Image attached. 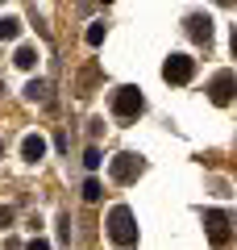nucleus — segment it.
<instances>
[{"label":"nucleus","instance_id":"nucleus-1","mask_svg":"<svg viewBox=\"0 0 237 250\" xmlns=\"http://www.w3.org/2000/svg\"><path fill=\"white\" fill-rule=\"evenodd\" d=\"M108 233H113V242L121 250H129L133 242H138V221H133V208L129 205H117L113 213H108Z\"/></svg>","mask_w":237,"mask_h":250},{"label":"nucleus","instance_id":"nucleus-2","mask_svg":"<svg viewBox=\"0 0 237 250\" xmlns=\"http://www.w3.org/2000/svg\"><path fill=\"white\" fill-rule=\"evenodd\" d=\"M141 108H146V100H141L138 88H117L113 92V117L117 121H129V117H138Z\"/></svg>","mask_w":237,"mask_h":250},{"label":"nucleus","instance_id":"nucleus-3","mask_svg":"<svg viewBox=\"0 0 237 250\" xmlns=\"http://www.w3.org/2000/svg\"><path fill=\"white\" fill-rule=\"evenodd\" d=\"M192 75H196V59H187V54H171L162 62V80L167 83H192Z\"/></svg>","mask_w":237,"mask_h":250},{"label":"nucleus","instance_id":"nucleus-4","mask_svg":"<svg viewBox=\"0 0 237 250\" xmlns=\"http://www.w3.org/2000/svg\"><path fill=\"white\" fill-rule=\"evenodd\" d=\"M138 175H141V159L138 154H117L113 159V179L117 184H133Z\"/></svg>","mask_w":237,"mask_h":250},{"label":"nucleus","instance_id":"nucleus-5","mask_svg":"<svg viewBox=\"0 0 237 250\" xmlns=\"http://www.w3.org/2000/svg\"><path fill=\"white\" fill-rule=\"evenodd\" d=\"M204 225H208V238H212V246H225L229 242V217L225 213H204Z\"/></svg>","mask_w":237,"mask_h":250},{"label":"nucleus","instance_id":"nucleus-6","mask_svg":"<svg viewBox=\"0 0 237 250\" xmlns=\"http://www.w3.org/2000/svg\"><path fill=\"white\" fill-rule=\"evenodd\" d=\"M212 100H217V104H229V100H233V71H220L217 80H212Z\"/></svg>","mask_w":237,"mask_h":250},{"label":"nucleus","instance_id":"nucleus-7","mask_svg":"<svg viewBox=\"0 0 237 250\" xmlns=\"http://www.w3.org/2000/svg\"><path fill=\"white\" fill-rule=\"evenodd\" d=\"M21 154H25L29 163H38V159H46V138H42V134H29L25 142H21Z\"/></svg>","mask_w":237,"mask_h":250},{"label":"nucleus","instance_id":"nucleus-8","mask_svg":"<svg viewBox=\"0 0 237 250\" xmlns=\"http://www.w3.org/2000/svg\"><path fill=\"white\" fill-rule=\"evenodd\" d=\"M17 34H21V21L17 17H4V21H0V38H4V42H13Z\"/></svg>","mask_w":237,"mask_h":250},{"label":"nucleus","instance_id":"nucleus-9","mask_svg":"<svg viewBox=\"0 0 237 250\" xmlns=\"http://www.w3.org/2000/svg\"><path fill=\"white\" fill-rule=\"evenodd\" d=\"M192 34H196V38H204V42H208V34H212L208 17H192Z\"/></svg>","mask_w":237,"mask_h":250},{"label":"nucleus","instance_id":"nucleus-10","mask_svg":"<svg viewBox=\"0 0 237 250\" xmlns=\"http://www.w3.org/2000/svg\"><path fill=\"white\" fill-rule=\"evenodd\" d=\"M34 62H38V50L21 46V50H17V67H34Z\"/></svg>","mask_w":237,"mask_h":250},{"label":"nucleus","instance_id":"nucleus-11","mask_svg":"<svg viewBox=\"0 0 237 250\" xmlns=\"http://www.w3.org/2000/svg\"><path fill=\"white\" fill-rule=\"evenodd\" d=\"M104 42V21H96V25L88 29V46H100Z\"/></svg>","mask_w":237,"mask_h":250},{"label":"nucleus","instance_id":"nucleus-12","mask_svg":"<svg viewBox=\"0 0 237 250\" xmlns=\"http://www.w3.org/2000/svg\"><path fill=\"white\" fill-rule=\"evenodd\" d=\"M25 96H29V100H46V83H42V80H34V83L25 88Z\"/></svg>","mask_w":237,"mask_h":250},{"label":"nucleus","instance_id":"nucleus-13","mask_svg":"<svg viewBox=\"0 0 237 250\" xmlns=\"http://www.w3.org/2000/svg\"><path fill=\"white\" fill-rule=\"evenodd\" d=\"M83 163H88V171H96V167H100L104 159H100V150H96V146H88V154H83Z\"/></svg>","mask_w":237,"mask_h":250},{"label":"nucleus","instance_id":"nucleus-14","mask_svg":"<svg viewBox=\"0 0 237 250\" xmlns=\"http://www.w3.org/2000/svg\"><path fill=\"white\" fill-rule=\"evenodd\" d=\"M83 196H88V200H100V184H96V179H88V184H83Z\"/></svg>","mask_w":237,"mask_h":250},{"label":"nucleus","instance_id":"nucleus-15","mask_svg":"<svg viewBox=\"0 0 237 250\" xmlns=\"http://www.w3.org/2000/svg\"><path fill=\"white\" fill-rule=\"evenodd\" d=\"M29 250H50V242H29Z\"/></svg>","mask_w":237,"mask_h":250},{"label":"nucleus","instance_id":"nucleus-16","mask_svg":"<svg viewBox=\"0 0 237 250\" xmlns=\"http://www.w3.org/2000/svg\"><path fill=\"white\" fill-rule=\"evenodd\" d=\"M0 150H4V142H0Z\"/></svg>","mask_w":237,"mask_h":250}]
</instances>
